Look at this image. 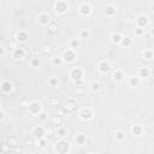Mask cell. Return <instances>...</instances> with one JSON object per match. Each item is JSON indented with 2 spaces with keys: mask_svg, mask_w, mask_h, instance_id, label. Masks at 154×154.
Segmentation results:
<instances>
[{
  "mask_svg": "<svg viewBox=\"0 0 154 154\" xmlns=\"http://www.w3.org/2000/svg\"><path fill=\"white\" fill-rule=\"evenodd\" d=\"M83 76H84V71L81 68H72L70 70V77L75 82V84H81Z\"/></svg>",
  "mask_w": 154,
  "mask_h": 154,
  "instance_id": "7a4b0ae2",
  "label": "cell"
},
{
  "mask_svg": "<svg viewBox=\"0 0 154 154\" xmlns=\"http://www.w3.org/2000/svg\"><path fill=\"white\" fill-rule=\"evenodd\" d=\"M90 89L93 90V91H99L101 89V84L99 82H93V83H90Z\"/></svg>",
  "mask_w": 154,
  "mask_h": 154,
  "instance_id": "f1b7e54d",
  "label": "cell"
},
{
  "mask_svg": "<svg viewBox=\"0 0 154 154\" xmlns=\"http://www.w3.org/2000/svg\"><path fill=\"white\" fill-rule=\"evenodd\" d=\"M28 111L30 114H33V116H40L42 113V104L37 100H34L32 101L29 105H28Z\"/></svg>",
  "mask_w": 154,
  "mask_h": 154,
  "instance_id": "3957f363",
  "label": "cell"
},
{
  "mask_svg": "<svg viewBox=\"0 0 154 154\" xmlns=\"http://www.w3.org/2000/svg\"><path fill=\"white\" fill-rule=\"evenodd\" d=\"M143 34H145V29L136 27V29H135V35H136V36H142Z\"/></svg>",
  "mask_w": 154,
  "mask_h": 154,
  "instance_id": "1f68e13d",
  "label": "cell"
},
{
  "mask_svg": "<svg viewBox=\"0 0 154 154\" xmlns=\"http://www.w3.org/2000/svg\"><path fill=\"white\" fill-rule=\"evenodd\" d=\"M98 70H99V72H101V73H107V72L111 70L110 61H107V60H101V61H99Z\"/></svg>",
  "mask_w": 154,
  "mask_h": 154,
  "instance_id": "ba28073f",
  "label": "cell"
},
{
  "mask_svg": "<svg viewBox=\"0 0 154 154\" xmlns=\"http://www.w3.org/2000/svg\"><path fill=\"white\" fill-rule=\"evenodd\" d=\"M86 141H87V137L83 134H77L76 137H75V142L80 146H83L86 143Z\"/></svg>",
  "mask_w": 154,
  "mask_h": 154,
  "instance_id": "ffe728a7",
  "label": "cell"
},
{
  "mask_svg": "<svg viewBox=\"0 0 154 154\" xmlns=\"http://www.w3.org/2000/svg\"><path fill=\"white\" fill-rule=\"evenodd\" d=\"M88 154H98V153H88Z\"/></svg>",
  "mask_w": 154,
  "mask_h": 154,
  "instance_id": "74e56055",
  "label": "cell"
},
{
  "mask_svg": "<svg viewBox=\"0 0 154 154\" xmlns=\"http://www.w3.org/2000/svg\"><path fill=\"white\" fill-rule=\"evenodd\" d=\"M48 83H50V86L51 87H57L58 84H59V80H58V77H51V78L48 80Z\"/></svg>",
  "mask_w": 154,
  "mask_h": 154,
  "instance_id": "f546056e",
  "label": "cell"
},
{
  "mask_svg": "<svg viewBox=\"0 0 154 154\" xmlns=\"http://www.w3.org/2000/svg\"><path fill=\"white\" fill-rule=\"evenodd\" d=\"M114 137H116V140L117 141H123L125 138V134L123 132L122 130H117L116 134H114Z\"/></svg>",
  "mask_w": 154,
  "mask_h": 154,
  "instance_id": "484cf974",
  "label": "cell"
},
{
  "mask_svg": "<svg viewBox=\"0 0 154 154\" xmlns=\"http://www.w3.org/2000/svg\"><path fill=\"white\" fill-rule=\"evenodd\" d=\"M150 34H152V35H153V36H154V28H153V29H152V30H150Z\"/></svg>",
  "mask_w": 154,
  "mask_h": 154,
  "instance_id": "8d00e7d4",
  "label": "cell"
},
{
  "mask_svg": "<svg viewBox=\"0 0 154 154\" xmlns=\"http://www.w3.org/2000/svg\"><path fill=\"white\" fill-rule=\"evenodd\" d=\"M78 11H80V13L82 14V16H89V14L91 13V6L88 3H82Z\"/></svg>",
  "mask_w": 154,
  "mask_h": 154,
  "instance_id": "30bf717a",
  "label": "cell"
},
{
  "mask_svg": "<svg viewBox=\"0 0 154 154\" xmlns=\"http://www.w3.org/2000/svg\"><path fill=\"white\" fill-rule=\"evenodd\" d=\"M13 58L14 59H23L24 57H25V51L23 50V48H19V47H17V48H14L13 50Z\"/></svg>",
  "mask_w": 154,
  "mask_h": 154,
  "instance_id": "d6986e66",
  "label": "cell"
},
{
  "mask_svg": "<svg viewBox=\"0 0 154 154\" xmlns=\"http://www.w3.org/2000/svg\"><path fill=\"white\" fill-rule=\"evenodd\" d=\"M66 134H68V131H66V129H65V128H59V129L57 130V135H58V136H60L61 138H64V137L66 136Z\"/></svg>",
  "mask_w": 154,
  "mask_h": 154,
  "instance_id": "4dcf8cb0",
  "label": "cell"
},
{
  "mask_svg": "<svg viewBox=\"0 0 154 154\" xmlns=\"http://www.w3.org/2000/svg\"><path fill=\"white\" fill-rule=\"evenodd\" d=\"M150 73H152V71H150V69L148 66H142L137 71V76L140 77V78H147V77L150 76Z\"/></svg>",
  "mask_w": 154,
  "mask_h": 154,
  "instance_id": "8fae6325",
  "label": "cell"
},
{
  "mask_svg": "<svg viewBox=\"0 0 154 154\" xmlns=\"http://www.w3.org/2000/svg\"><path fill=\"white\" fill-rule=\"evenodd\" d=\"M46 143H47V142H46V138H40V140H39V146H40L41 148H45V147H46Z\"/></svg>",
  "mask_w": 154,
  "mask_h": 154,
  "instance_id": "d6a6232c",
  "label": "cell"
},
{
  "mask_svg": "<svg viewBox=\"0 0 154 154\" xmlns=\"http://www.w3.org/2000/svg\"><path fill=\"white\" fill-rule=\"evenodd\" d=\"M69 45H70V48H72V50L76 51V48H78V47H80L81 40H80V39H72V40H70Z\"/></svg>",
  "mask_w": 154,
  "mask_h": 154,
  "instance_id": "603a6c76",
  "label": "cell"
},
{
  "mask_svg": "<svg viewBox=\"0 0 154 154\" xmlns=\"http://www.w3.org/2000/svg\"><path fill=\"white\" fill-rule=\"evenodd\" d=\"M116 12H117V7H116V5H113L112 3H110V4H107V5H106V7H105V14H106V16L113 17L114 14H116Z\"/></svg>",
  "mask_w": 154,
  "mask_h": 154,
  "instance_id": "4fadbf2b",
  "label": "cell"
},
{
  "mask_svg": "<svg viewBox=\"0 0 154 154\" xmlns=\"http://www.w3.org/2000/svg\"><path fill=\"white\" fill-rule=\"evenodd\" d=\"M39 118H40L41 120H45L46 118H47V116H46V113H45V112H42V113H41V114L39 116Z\"/></svg>",
  "mask_w": 154,
  "mask_h": 154,
  "instance_id": "836d02e7",
  "label": "cell"
},
{
  "mask_svg": "<svg viewBox=\"0 0 154 154\" xmlns=\"http://www.w3.org/2000/svg\"><path fill=\"white\" fill-rule=\"evenodd\" d=\"M52 64L55 65V66H60V65L64 64V60H63V58H61V57H54L52 59Z\"/></svg>",
  "mask_w": 154,
  "mask_h": 154,
  "instance_id": "cb8c5ba5",
  "label": "cell"
},
{
  "mask_svg": "<svg viewBox=\"0 0 154 154\" xmlns=\"http://www.w3.org/2000/svg\"><path fill=\"white\" fill-rule=\"evenodd\" d=\"M124 72H123L122 70H119V69H117V70H114L113 71V73H112V78L116 81V82H122L123 80H124Z\"/></svg>",
  "mask_w": 154,
  "mask_h": 154,
  "instance_id": "2e32d148",
  "label": "cell"
},
{
  "mask_svg": "<svg viewBox=\"0 0 154 154\" xmlns=\"http://www.w3.org/2000/svg\"><path fill=\"white\" fill-rule=\"evenodd\" d=\"M140 84V77L138 76H131L129 78V86L130 87H137Z\"/></svg>",
  "mask_w": 154,
  "mask_h": 154,
  "instance_id": "7402d4cb",
  "label": "cell"
},
{
  "mask_svg": "<svg viewBox=\"0 0 154 154\" xmlns=\"http://www.w3.org/2000/svg\"><path fill=\"white\" fill-rule=\"evenodd\" d=\"M130 131H131V134L134 135V136H141L142 134H143V128L140 125V124H135V125H132L131 127V129H130Z\"/></svg>",
  "mask_w": 154,
  "mask_h": 154,
  "instance_id": "e0dca14e",
  "label": "cell"
},
{
  "mask_svg": "<svg viewBox=\"0 0 154 154\" xmlns=\"http://www.w3.org/2000/svg\"><path fill=\"white\" fill-rule=\"evenodd\" d=\"M148 23H149V19H148V17L146 16V14H138V16H137V18H136V24H137L138 28L145 29V28L148 25Z\"/></svg>",
  "mask_w": 154,
  "mask_h": 154,
  "instance_id": "52a82bcc",
  "label": "cell"
},
{
  "mask_svg": "<svg viewBox=\"0 0 154 154\" xmlns=\"http://www.w3.org/2000/svg\"><path fill=\"white\" fill-rule=\"evenodd\" d=\"M29 39V34L28 32H25V30H19V32L16 34V40L19 41V42H27Z\"/></svg>",
  "mask_w": 154,
  "mask_h": 154,
  "instance_id": "5bb4252c",
  "label": "cell"
},
{
  "mask_svg": "<svg viewBox=\"0 0 154 154\" xmlns=\"http://www.w3.org/2000/svg\"><path fill=\"white\" fill-rule=\"evenodd\" d=\"M89 37H90V32L88 29H82L80 32V34H78V39L80 40H87Z\"/></svg>",
  "mask_w": 154,
  "mask_h": 154,
  "instance_id": "44dd1931",
  "label": "cell"
},
{
  "mask_svg": "<svg viewBox=\"0 0 154 154\" xmlns=\"http://www.w3.org/2000/svg\"><path fill=\"white\" fill-rule=\"evenodd\" d=\"M123 39H124V36H123L120 33H118V32H116V33H113V34L111 35V41H112V43H114V45H120Z\"/></svg>",
  "mask_w": 154,
  "mask_h": 154,
  "instance_id": "ac0fdd59",
  "label": "cell"
},
{
  "mask_svg": "<svg viewBox=\"0 0 154 154\" xmlns=\"http://www.w3.org/2000/svg\"><path fill=\"white\" fill-rule=\"evenodd\" d=\"M37 21H39V23H40L41 25H47V24H50V22H51V16H50L47 12H42V13L39 14Z\"/></svg>",
  "mask_w": 154,
  "mask_h": 154,
  "instance_id": "9c48e42d",
  "label": "cell"
},
{
  "mask_svg": "<svg viewBox=\"0 0 154 154\" xmlns=\"http://www.w3.org/2000/svg\"><path fill=\"white\" fill-rule=\"evenodd\" d=\"M71 149V145L69 141L61 138L60 141H58L55 145H54V150L58 153V154H69Z\"/></svg>",
  "mask_w": 154,
  "mask_h": 154,
  "instance_id": "6da1fadb",
  "label": "cell"
},
{
  "mask_svg": "<svg viewBox=\"0 0 154 154\" xmlns=\"http://www.w3.org/2000/svg\"><path fill=\"white\" fill-rule=\"evenodd\" d=\"M33 135H34L35 137H37L39 140H40V138H43V136H45V128L41 127V125L35 127V128L33 129Z\"/></svg>",
  "mask_w": 154,
  "mask_h": 154,
  "instance_id": "9a60e30c",
  "label": "cell"
},
{
  "mask_svg": "<svg viewBox=\"0 0 154 154\" xmlns=\"http://www.w3.org/2000/svg\"><path fill=\"white\" fill-rule=\"evenodd\" d=\"M61 58H63L64 63L70 64V63H73V61L76 60V58H77V53H76L75 50H72V48H68L66 51L63 52V54H61Z\"/></svg>",
  "mask_w": 154,
  "mask_h": 154,
  "instance_id": "277c9868",
  "label": "cell"
},
{
  "mask_svg": "<svg viewBox=\"0 0 154 154\" xmlns=\"http://www.w3.org/2000/svg\"><path fill=\"white\" fill-rule=\"evenodd\" d=\"M4 54H5V50H4V47L1 48V57H4Z\"/></svg>",
  "mask_w": 154,
  "mask_h": 154,
  "instance_id": "e575fe53",
  "label": "cell"
},
{
  "mask_svg": "<svg viewBox=\"0 0 154 154\" xmlns=\"http://www.w3.org/2000/svg\"><path fill=\"white\" fill-rule=\"evenodd\" d=\"M1 90L4 91L5 94L11 93V91L13 90V84H12V82H11L10 80H5V81H3V83H1Z\"/></svg>",
  "mask_w": 154,
  "mask_h": 154,
  "instance_id": "7c38bea8",
  "label": "cell"
},
{
  "mask_svg": "<svg viewBox=\"0 0 154 154\" xmlns=\"http://www.w3.org/2000/svg\"><path fill=\"white\" fill-rule=\"evenodd\" d=\"M78 117L82 119V120H90L93 119L94 117V113H93V110L89 109V107H82L78 112Z\"/></svg>",
  "mask_w": 154,
  "mask_h": 154,
  "instance_id": "5b68a950",
  "label": "cell"
},
{
  "mask_svg": "<svg viewBox=\"0 0 154 154\" xmlns=\"http://www.w3.org/2000/svg\"><path fill=\"white\" fill-rule=\"evenodd\" d=\"M143 57H145L146 59H148V60L153 59V58H154V51H152V50H146V51L143 52Z\"/></svg>",
  "mask_w": 154,
  "mask_h": 154,
  "instance_id": "83f0119b",
  "label": "cell"
},
{
  "mask_svg": "<svg viewBox=\"0 0 154 154\" xmlns=\"http://www.w3.org/2000/svg\"><path fill=\"white\" fill-rule=\"evenodd\" d=\"M69 10V4L66 1H61V0H59V1H55L54 3V11L59 14H64L66 11Z\"/></svg>",
  "mask_w": 154,
  "mask_h": 154,
  "instance_id": "8992f818",
  "label": "cell"
},
{
  "mask_svg": "<svg viewBox=\"0 0 154 154\" xmlns=\"http://www.w3.org/2000/svg\"><path fill=\"white\" fill-rule=\"evenodd\" d=\"M40 65H41V60H40L39 58H33L32 60H30V66H32V68L36 69V68H39Z\"/></svg>",
  "mask_w": 154,
  "mask_h": 154,
  "instance_id": "d4e9b609",
  "label": "cell"
},
{
  "mask_svg": "<svg viewBox=\"0 0 154 154\" xmlns=\"http://www.w3.org/2000/svg\"><path fill=\"white\" fill-rule=\"evenodd\" d=\"M4 117H5V113H4V112H1V117H0V118L4 119Z\"/></svg>",
  "mask_w": 154,
  "mask_h": 154,
  "instance_id": "d590c367",
  "label": "cell"
},
{
  "mask_svg": "<svg viewBox=\"0 0 154 154\" xmlns=\"http://www.w3.org/2000/svg\"><path fill=\"white\" fill-rule=\"evenodd\" d=\"M131 43H132V41H131V39H129V37H124L122 40V46L123 47H125V48H128V47H130L131 46Z\"/></svg>",
  "mask_w": 154,
  "mask_h": 154,
  "instance_id": "4316f807",
  "label": "cell"
}]
</instances>
